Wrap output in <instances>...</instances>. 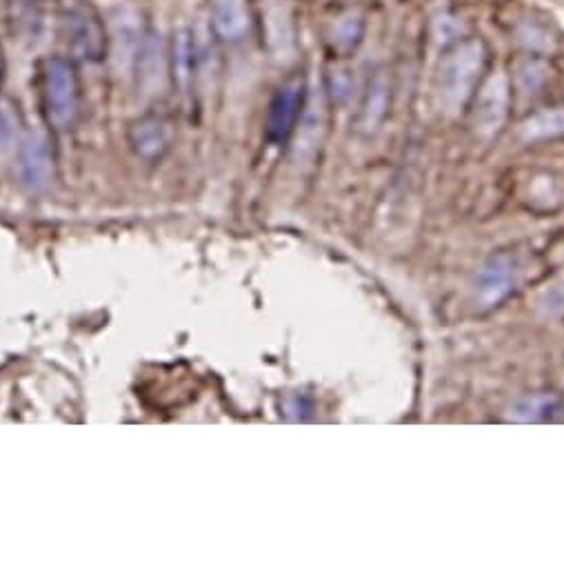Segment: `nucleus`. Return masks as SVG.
<instances>
[{
    "instance_id": "f257e3e1",
    "label": "nucleus",
    "mask_w": 564,
    "mask_h": 567,
    "mask_svg": "<svg viewBox=\"0 0 564 567\" xmlns=\"http://www.w3.org/2000/svg\"><path fill=\"white\" fill-rule=\"evenodd\" d=\"M484 70V45L478 39L458 41L440 68V101L456 116L471 101Z\"/></svg>"
},
{
    "instance_id": "f03ea898",
    "label": "nucleus",
    "mask_w": 564,
    "mask_h": 567,
    "mask_svg": "<svg viewBox=\"0 0 564 567\" xmlns=\"http://www.w3.org/2000/svg\"><path fill=\"white\" fill-rule=\"evenodd\" d=\"M67 45L76 61L101 63L109 52V34L101 14L87 3H74L63 17Z\"/></svg>"
},
{
    "instance_id": "7ed1b4c3",
    "label": "nucleus",
    "mask_w": 564,
    "mask_h": 567,
    "mask_svg": "<svg viewBox=\"0 0 564 567\" xmlns=\"http://www.w3.org/2000/svg\"><path fill=\"white\" fill-rule=\"evenodd\" d=\"M45 110L50 116V123L59 130H67L74 125L79 116V76L74 70V63L54 56L45 63Z\"/></svg>"
},
{
    "instance_id": "20e7f679",
    "label": "nucleus",
    "mask_w": 564,
    "mask_h": 567,
    "mask_svg": "<svg viewBox=\"0 0 564 567\" xmlns=\"http://www.w3.org/2000/svg\"><path fill=\"white\" fill-rule=\"evenodd\" d=\"M143 17L134 6H118L109 14V56L121 79H134L145 41Z\"/></svg>"
},
{
    "instance_id": "39448f33",
    "label": "nucleus",
    "mask_w": 564,
    "mask_h": 567,
    "mask_svg": "<svg viewBox=\"0 0 564 567\" xmlns=\"http://www.w3.org/2000/svg\"><path fill=\"white\" fill-rule=\"evenodd\" d=\"M134 79L145 99H160L167 92V85L171 81L169 43L158 28H149L145 32Z\"/></svg>"
},
{
    "instance_id": "423d86ee",
    "label": "nucleus",
    "mask_w": 564,
    "mask_h": 567,
    "mask_svg": "<svg viewBox=\"0 0 564 567\" xmlns=\"http://www.w3.org/2000/svg\"><path fill=\"white\" fill-rule=\"evenodd\" d=\"M509 101H511V85L504 72L491 74L478 96H476V110H473V125L476 132L484 138L498 134L506 121L509 114Z\"/></svg>"
},
{
    "instance_id": "0eeeda50",
    "label": "nucleus",
    "mask_w": 564,
    "mask_h": 567,
    "mask_svg": "<svg viewBox=\"0 0 564 567\" xmlns=\"http://www.w3.org/2000/svg\"><path fill=\"white\" fill-rule=\"evenodd\" d=\"M21 183L30 192H45L54 181V152L45 132H30L19 147Z\"/></svg>"
},
{
    "instance_id": "6e6552de",
    "label": "nucleus",
    "mask_w": 564,
    "mask_h": 567,
    "mask_svg": "<svg viewBox=\"0 0 564 567\" xmlns=\"http://www.w3.org/2000/svg\"><path fill=\"white\" fill-rule=\"evenodd\" d=\"M518 265L511 254L491 256L476 278V303L482 310L500 306L515 288Z\"/></svg>"
},
{
    "instance_id": "1a4fd4ad",
    "label": "nucleus",
    "mask_w": 564,
    "mask_h": 567,
    "mask_svg": "<svg viewBox=\"0 0 564 567\" xmlns=\"http://www.w3.org/2000/svg\"><path fill=\"white\" fill-rule=\"evenodd\" d=\"M305 107V85L301 81H292L288 85H282L269 107L267 116V138L271 143H285L303 114Z\"/></svg>"
},
{
    "instance_id": "9d476101",
    "label": "nucleus",
    "mask_w": 564,
    "mask_h": 567,
    "mask_svg": "<svg viewBox=\"0 0 564 567\" xmlns=\"http://www.w3.org/2000/svg\"><path fill=\"white\" fill-rule=\"evenodd\" d=\"M264 43L278 63H290L296 54V28L288 3H273L264 14Z\"/></svg>"
},
{
    "instance_id": "9b49d317",
    "label": "nucleus",
    "mask_w": 564,
    "mask_h": 567,
    "mask_svg": "<svg viewBox=\"0 0 564 567\" xmlns=\"http://www.w3.org/2000/svg\"><path fill=\"white\" fill-rule=\"evenodd\" d=\"M169 65H171V81L182 96H187L194 87L196 72H198V50H196V34L191 28L180 25L171 34L169 43Z\"/></svg>"
},
{
    "instance_id": "f8f14e48",
    "label": "nucleus",
    "mask_w": 564,
    "mask_h": 567,
    "mask_svg": "<svg viewBox=\"0 0 564 567\" xmlns=\"http://www.w3.org/2000/svg\"><path fill=\"white\" fill-rule=\"evenodd\" d=\"M171 138H174L171 123L158 114L140 116L129 127V143L134 152L145 161H156L165 156L167 150L171 147Z\"/></svg>"
},
{
    "instance_id": "ddd939ff",
    "label": "nucleus",
    "mask_w": 564,
    "mask_h": 567,
    "mask_svg": "<svg viewBox=\"0 0 564 567\" xmlns=\"http://www.w3.org/2000/svg\"><path fill=\"white\" fill-rule=\"evenodd\" d=\"M299 138H296V156L310 158L321 147L323 134H325V99L321 90H312L305 99V107L301 114Z\"/></svg>"
},
{
    "instance_id": "4468645a",
    "label": "nucleus",
    "mask_w": 564,
    "mask_h": 567,
    "mask_svg": "<svg viewBox=\"0 0 564 567\" xmlns=\"http://www.w3.org/2000/svg\"><path fill=\"white\" fill-rule=\"evenodd\" d=\"M211 28L224 43H238L249 32V14L242 0H216Z\"/></svg>"
},
{
    "instance_id": "2eb2a0df",
    "label": "nucleus",
    "mask_w": 564,
    "mask_h": 567,
    "mask_svg": "<svg viewBox=\"0 0 564 567\" xmlns=\"http://www.w3.org/2000/svg\"><path fill=\"white\" fill-rule=\"evenodd\" d=\"M389 96H391V87H389L387 74L376 72L369 79L367 92L363 96V107H361V127L365 134H374L387 118Z\"/></svg>"
},
{
    "instance_id": "dca6fc26",
    "label": "nucleus",
    "mask_w": 564,
    "mask_h": 567,
    "mask_svg": "<svg viewBox=\"0 0 564 567\" xmlns=\"http://www.w3.org/2000/svg\"><path fill=\"white\" fill-rule=\"evenodd\" d=\"M520 134L526 143H537V141H549L555 136L564 134V107H551V110H540L531 114L522 127Z\"/></svg>"
},
{
    "instance_id": "f3484780",
    "label": "nucleus",
    "mask_w": 564,
    "mask_h": 567,
    "mask_svg": "<svg viewBox=\"0 0 564 567\" xmlns=\"http://www.w3.org/2000/svg\"><path fill=\"white\" fill-rule=\"evenodd\" d=\"M21 121L10 103H0V165L21 147Z\"/></svg>"
},
{
    "instance_id": "a211bd4d",
    "label": "nucleus",
    "mask_w": 564,
    "mask_h": 567,
    "mask_svg": "<svg viewBox=\"0 0 564 567\" xmlns=\"http://www.w3.org/2000/svg\"><path fill=\"white\" fill-rule=\"evenodd\" d=\"M365 37V21L358 14L343 17L334 28V41L343 50H354Z\"/></svg>"
},
{
    "instance_id": "6ab92c4d",
    "label": "nucleus",
    "mask_w": 564,
    "mask_h": 567,
    "mask_svg": "<svg viewBox=\"0 0 564 567\" xmlns=\"http://www.w3.org/2000/svg\"><path fill=\"white\" fill-rule=\"evenodd\" d=\"M431 32H434V39H436L438 45H449V43H458L460 41V37L464 34V25L456 17L442 14V17H438L434 21Z\"/></svg>"
},
{
    "instance_id": "aec40b11",
    "label": "nucleus",
    "mask_w": 564,
    "mask_h": 567,
    "mask_svg": "<svg viewBox=\"0 0 564 567\" xmlns=\"http://www.w3.org/2000/svg\"><path fill=\"white\" fill-rule=\"evenodd\" d=\"M546 81V65L540 61H526L518 72V85L522 92L533 94L537 92Z\"/></svg>"
},
{
    "instance_id": "412c9836",
    "label": "nucleus",
    "mask_w": 564,
    "mask_h": 567,
    "mask_svg": "<svg viewBox=\"0 0 564 567\" xmlns=\"http://www.w3.org/2000/svg\"><path fill=\"white\" fill-rule=\"evenodd\" d=\"M352 90H354L352 72L347 68H336L330 76V94L334 96V101L347 103V99L352 96Z\"/></svg>"
},
{
    "instance_id": "4be33fe9",
    "label": "nucleus",
    "mask_w": 564,
    "mask_h": 567,
    "mask_svg": "<svg viewBox=\"0 0 564 567\" xmlns=\"http://www.w3.org/2000/svg\"><path fill=\"white\" fill-rule=\"evenodd\" d=\"M518 34H520V41H522L526 48H531V50H549L551 43H553L551 34H546L544 30H540V28H535V25H531V23H524Z\"/></svg>"
},
{
    "instance_id": "5701e85b",
    "label": "nucleus",
    "mask_w": 564,
    "mask_h": 567,
    "mask_svg": "<svg viewBox=\"0 0 564 567\" xmlns=\"http://www.w3.org/2000/svg\"><path fill=\"white\" fill-rule=\"evenodd\" d=\"M546 405H549L546 399H531V401H524L522 405H518L515 419H518V421H535V419L544 412Z\"/></svg>"
},
{
    "instance_id": "b1692460",
    "label": "nucleus",
    "mask_w": 564,
    "mask_h": 567,
    "mask_svg": "<svg viewBox=\"0 0 564 567\" xmlns=\"http://www.w3.org/2000/svg\"><path fill=\"white\" fill-rule=\"evenodd\" d=\"M0 70H3V68H0Z\"/></svg>"
}]
</instances>
